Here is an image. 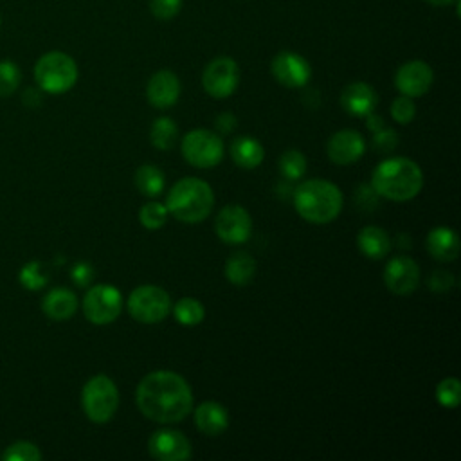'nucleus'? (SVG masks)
Returning a JSON list of instances; mask_svg holds the SVG:
<instances>
[{"mask_svg":"<svg viewBox=\"0 0 461 461\" xmlns=\"http://www.w3.org/2000/svg\"><path fill=\"white\" fill-rule=\"evenodd\" d=\"M432 81H434V72L421 59H412L403 63L394 76V85L398 92L412 99L427 94L432 86Z\"/></svg>","mask_w":461,"mask_h":461,"instance_id":"obj_14","label":"nucleus"},{"mask_svg":"<svg viewBox=\"0 0 461 461\" xmlns=\"http://www.w3.org/2000/svg\"><path fill=\"white\" fill-rule=\"evenodd\" d=\"M34 79L41 90L49 94H63L76 85L77 65L68 54L52 50L38 59Z\"/></svg>","mask_w":461,"mask_h":461,"instance_id":"obj_5","label":"nucleus"},{"mask_svg":"<svg viewBox=\"0 0 461 461\" xmlns=\"http://www.w3.org/2000/svg\"><path fill=\"white\" fill-rule=\"evenodd\" d=\"M240 85V67L232 58H214L202 74L203 90L216 99H225L236 92Z\"/></svg>","mask_w":461,"mask_h":461,"instance_id":"obj_10","label":"nucleus"},{"mask_svg":"<svg viewBox=\"0 0 461 461\" xmlns=\"http://www.w3.org/2000/svg\"><path fill=\"white\" fill-rule=\"evenodd\" d=\"M366 151V140L360 135V131L346 128L335 131L328 144H326V153L333 164L339 166H348L357 162Z\"/></svg>","mask_w":461,"mask_h":461,"instance_id":"obj_16","label":"nucleus"},{"mask_svg":"<svg viewBox=\"0 0 461 461\" xmlns=\"http://www.w3.org/2000/svg\"><path fill=\"white\" fill-rule=\"evenodd\" d=\"M256 274V259L245 250L232 252L225 261V277L236 286H245Z\"/></svg>","mask_w":461,"mask_h":461,"instance_id":"obj_24","label":"nucleus"},{"mask_svg":"<svg viewBox=\"0 0 461 461\" xmlns=\"http://www.w3.org/2000/svg\"><path fill=\"white\" fill-rule=\"evenodd\" d=\"M366 126L375 133V131H378L380 128H384V119H382L378 113L369 112V113L366 115Z\"/></svg>","mask_w":461,"mask_h":461,"instance_id":"obj_41","label":"nucleus"},{"mask_svg":"<svg viewBox=\"0 0 461 461\" xmlns=\"http://www.w3.org/2000/svg\"><path fill=\"white\" fill-rule=\"evenodd\" d=\"M270 70L274 79L286 88H303L312 77L310 63L301 54L292 50L276 54Z\"/></svg>","mask_w":461,"mask_h":461,"instance_id":"obj_12","label":"nucleus"},{"mask_svg":"<svg viewBox=\"0 0 461 461\" xmlns=\"http://www.w3.org/2000/svg\"><path fill=\"white\" fill-rule=\"evenodd\" d=\"M2 459H5V461H40L41 452L31 441H16L4 450Z\"/></svg>","mask_w":461,"mask_h":461,"instance_id":"obj_31","label":"nucleus"},{"mask_svg":"<svg viewBox=\"0 0 461 461\" xmlns=\"http://www.w3.org/2000/svg\"><path fill=\"white\" fill-rule=\"evenodd\" d=\"M279 171L286 180H299L306 173V157L297 149H286L279 157Z\"/></svg>","mask_w":461,"mask_h":461,"instance_id":"obj_29","label":"nucleus"},{"mask_svg":"<svg viewBox=\"0 0 461 461\" xmlns=\"http://www.w3.org/2000/svg\"><path fill=\"white\" fill-rule=\"evenodd\" d=\"M427 252L438 261H454L459 254V238L450 227H434L425 240Z\"/></svg>","mask_w":461,"mask_h":461,"instance_id":"obj_20","label":"nucleus"},{"mask_svg":"<svg viewBox=\"0 0 461 461\" xmlns=\"http://www.w3.org/2000/svg\"><path fill=\"white\" fill-rule=\"evenodd\" d=\"M180 149L185 162L198 169H209L218 166L225 153L221 137L216 131L205 128H194L187 131L182 139Z\"/></svg>","mask_w":461,"mask_h":461,"instance_id":"obj_7","label":"nucleus"},{"mask_svg":"<svg viewBox=\"0 0 461 461\" xmlns=\"http://www.w3.org/2000/svg\"><path fill=\"white\" fill-rule=\"evenodd\" d=\"M41 308L45 315L52 321H67L77 310V297L72 290L58 286L52 288L41 301Z\"/></svg>","mask_w":461,"mask_h":461,"instance_id":"obj_21","label":"nucleus"},{"mask_svg":"<svg viewBox=\"0 0 461 461\" xmlns=\"http://www.w3.org/2000/svg\"><path fill=\"white\" fill-rule=\"evenodd\" d=\"M459 396H461V384L454 376L443 378L436 385V400L441 407L456 409L459 405Z\"/></svg>","mask_w":461,"mask_h":461,"instance_id":"obj_30","label":"nucleus"},{"mask_svg":"<svg viewBox=\"0 0 461 461\" xmlns=\"http://www.w3.org/2000/svg\"><path fill=\"white\" fill-rule=\"evenodd\" d=\"M378 103L376 92L364 81L349 83L340 94V106L353 117H366Z\"/></svg>","mask_w":461,"mask_h":461,"instance_id":"obj_18","label":"nucleus"},{"mask_svg":"<svg viewBox=\"0 0 461 461\" xmlns=\"http://www.w3.org/2000/svg\"><path fill=\"white\" fill-rule=\"evenodd\" d=\"M214 205L211 185L196 176L180 178L167 193L166 207L178 221L198 223L205 220Z\"/></svg>","mask_w":461,"mask_h":461,"instance_id":"obj_4","label":"nucleus"},{"mask_svg":"<svg viewBox=\"0 0 461 461\" xmlns=\"http://www.w3.org/2000/svg\"><path fill=\"white\" fill-rule=\"evenodd\" d=\"M139 411L157 423L182 421L193 411V393L184 376L169 369L148 373L135 389Z\"/></svg>","mask_w":461,"mask_h":461,"instance_id":"obj_1","label":"nucleus"},{"mask_svg":"<svg viewBox=\"0 0 461 461\" xmlns=\"http://www.w3.org/2000/svg\"><path fill=\"white\" fill-rule=\"evenodd\" d=\"M49 281L43 265L40 261H31L27 263L22 270H20V283L27 288V290H38L41 286H45Z\"/></svg>","mask_w":461,"mask_h":461,"instance_id":"obj_32","label":"nucleus"},{"mask_svg":"<svg viewBox=\"0 0 461 461\" xmlns=\"http://www.w3.org/2000/svg\"><path fill=\"white\" fill-rule=\"evenodd\" d=\"M20 68L13 61H0V97L11 95L20 85Z\"/></svg>","mask_w":461,"mask_h":461,"instance_id":"obj_33","label":"nucleus"},{"mask_svg":"<svg viewBox=\"0 0 461 461\" xmlns=\"http://www.w3.org/2000/svg\"><path fill=\"white\" fill-rule=\"evenodd\" d=\"M238 126V119L234 113L230 112H223L220 113L216 119H214V128L220 131V133H230L234 131Z\"/></svg>","mask_w":461,"mask_h":461,"instance_id":"obj_40","label":"nucleus"},{"mask_svg":"<svg viewBox=\"0 0 461 461\" xmlns=\"http://www.w3.org/2000/svg\"><path fill=\"white\" fill-rule=\"evenodd\" d=\"M378 198H380V196L375 193V189H373L369 184L357 185V189H355V202H357V205H360L362 209H373V207H376Z\"/></svg>","mask_w":461,"mask_h":461,"instance_id":"obj_38","label":"nucleus"},{"mask_svg":"<svg viewBox=\"0 0 461 461\" xmlns=\"http://www.w3.org/2000/svg\"><path fill=\"white\" fill-rule=\"evenodd\" d=\"M414 115H416V104L412 97L400 94L391 104V117L400 124H409L414 119Z\"/></svg>","mask_w":461,"mask_h":461,"instance_id":"obj_34","label":"nucleus"},{"mask_svg":"<svg viewBox=\"0 0 461 461\" xmlns=\"http://www.w3.org/2000/svg\"><path fill=\"white\" fill-rule=\"evenodd\" d=\"M173 315L182 326H196L205 317L203 304L194 297H182L173 306Z\"/></svg>","mask_w":461,"mask_h":461,"instance_id":"obj_27","label":"nucleus"},{"mask_svg":"<svg viewBox=\"0 0 461 461\" xmlns=\"http://www.w3.org/2000/svg\"><path fill=\"white\" fill-rule=\"evenodd\" d=\"M384 283L396 295H409L420 283V267L409 256H396L384 268Z\"/></svg>","mask_w":461,"mask_h":461,"instance_id":"obj_15","label":"nucleus"},{"mask_svg":"<svg viewBox=\"0 0 461 461\" xmlns=\"http://www.w3.org/2000/svg\"><path fill=\"white\" fill-rule=\"evenodd\" d=\"M194 425L205 436H218L229 427V412L221 403L205 400L194 409Z\"/></svg>","mask_w":461,"mask_h":461,"instance_id":"obj_19","label":"nucleus"},{"mask_svg":"<svg viewBox=\"0 0 461 461\" xmlns=\"http://www.w3.org/2000/svg\"><path fill=\"white\" fill-rule=\"evenodd\" d=\"M357 247L358 250L369 259H382L391 250V238L389 234L378 225H366L357 234Z\"/></svg>","mask_w":461,"mask_h":461,"instance_id":"obj_22","label":"nucleus"},{"mask_svg":"<svg viewBox=\"0 0 461 461\" xmlns=\"http://www.w3.org/2000/svg\"><path fill=\"white\" fill-rule=\"evenodd\" d=\"M122 310V295L113 285H95L83 297V313L92 324H110Z\"/></svg>","mask_w":461,"mask_h":461,"instance_id":"obj_9","label":"nucleus"},{"mask_svg":"<svg viewBox=\"0 0 461 461\" xmlns=\"http://www.w3.org/2000/svg\"><path fill=\"white\" fill-rule=\"evenodd\" d=\"M81 405L86 418L94 423H106L119 407V391L115 382L106 375L92 376L81 391Z\"/></svg>","mask_w":461,"mask_h":461,"instance_id":"obj_6","label":"nucleus"},{"mask_svg":"<svg viewBox=\"0 0 461 461\" xmlns=\"http://www.w3.org/2000/svg\"><path fill=\"white\" fill-rule=\"evenodd\" d=\"M135 185L140 194L155 198L162 193V189L166 185V178H164V173L157 166L144 164V166L137 167V171H135Z\"/></svg>","mask_w":461,"mask_h":461,"instance_id":"obj_25","label":"nucleus"},{"mask_svg":"<svg viewBox=\"0 0 461 461\" xmlns=\"http://www.w3.org/2000/svg\"><path fill=\"white\" fill-rule=\"evenodd\" d=\"M230 157L236 166L243 169H254L263 162L265 149L258 139L250 135H241L232 140Z\"/></svg>","mask_w":461,"mask_h":461,"instance_id":"obj_23","label":"nucleus"},{"mask_svg":"<svg viewBox=\"0 0 461 461\" xmlns=\"http://www.w3.org/2000/svg\"><path fill=\"white\" fill-rule=\"evenodd\" d=\"M216 236L227 245H241L252 234V218L241 205L230 203L220 209L214 220Z\"/></svg>","mask_w":461,"mask_h":461,"instance_id":"obj_11","label":"nucleus"},{"mask_svg":"<svg viewBox=\"0 0 461 461\" xmlns=\"http://www.w3.org/2000/svg\"><path fill=\"white\" fill-rule=\"evenodd\" d=\"M146 97L151 106L166 110L173 106L180 97V81L171 70L155 72L146 85Z\"/></svg>","mask_w":461,"mask_h":461,"instance_id":"obj_17","label":"nucleus"},{"mask_svg":"<svg viewBox=\"0 0 461 461\" xmlns=\"http://www.w3.org/2000/svg\"><path fill=\"white\" fill-rule=\"evenodd\" d=\"M427 2H429V4H432V5H439V7H441V5H448V4H452L454 0H427Z\"/></svg>","mask_w":461,"mask_h":461,"instance_id":"obj_42","label":"nucleus"},{"mask_svg":"<svg viewBox=\"0 0 461 461\" xmlns=\"http://www.w3.org/2000/svg\"><path fill=\"white\" fill-rule=\"evenodd\" d=\"M398 146V133L391 128H380L373 133V148L380 153H389Z\"/></svg>","mask_w":461,"mask_h":461,"instance_id":"obj_35","label":"nucleus"},{"mask_svg":"<svg viewBox=\"0 0 461 461\" xmlns=\"http://www.w3.org/2000/svg\"><path fill=\"white\" fill-rule=\"evenodd\" d=\"M149 7L155 18L171 20L178 14L182 7V0H149Z\"/></svg>","mask_w":461,"mask_h":461,"instance_id":"obj_36","label":"nucleus"},{"mask_svg":"<svg viewBox=\"0 0 461 461\" xmlns=\"http://www.w3.org/2000/svg\"><path fill=\"white\" fill-rule=\"evenodd\" d=\"M427 285L432 292L436 294H445L448 292L452 286H454V276L447 270H434L429 279H427Z\"/></svg>","mask_w":461,"mask_h":461,"instance_id":"obj_37","label":"nucleus"},{"mask_svg":"<svg viewBox=\"0 0 461 461\" xmlns=\"http://www.w3.org/2000/svg\"><path fill=\"white\" fill-rule=\"evenodd\" d=\"M126 304L130 315L142 324L160 322L171 312L169 294L157 285H140L133 288Z\"/></svg>","mask_w":461,"mask_h":461,"instance_id":"obj_8","label":"nucleus"},{"mask_svg":"<svg viewBox=\"0 0 461 461\" xmlns=\"http://www.w3.org/2000/svg\"><path fill=\"white\" fill-rule=\"evenodd\" d=\"M167 216H169V211L166 203H160V202H148L139 211V221L148 230H157L164 227V223L167 221Z\"/></svg>","mask_w":461,"mask_h":461,"instance_id":"obj_28","label":"nucleus"},{"mask_svg":"<svg viewBox=\"0 0 461 461\" xmlns=\"http://www.w3.org/2000/svg\"><path fill=\"white\" fill-rule=\"evenodd\" d=\"M369 185L380 198L407 202L421 191L423 173L409 157H389L373 169Z\"/></svg>","mask_w":461,"mask_h":461,"instance_id":"obj_2","label":"nucleus"},{"mask_svg":"<svg viewBox=\"0 0 461 461\" xmlns=\"http://www.w3.org/2000/svg\"><path fill=\"white\" fill-rule=\"evenodd\" d=\"M70 277L77 286H88L94 277V268L88 263H76L70 270Z\"/></svg>","mask_w":461,"mask_h":461,"instance_id":"obj_39","label":"nucleus"},{"mask_svg":"<svg viewBox=\"0 0 461 461\" xmlns=\"http://www.w3.org/2000/svg\"><path fill=\"white\" fill-rule=\"evenodd\" d=\"M178 135V126L173 119L169 117H158L153 121L151 130H149V140L157 149H171L176 142Z\"/></svg>","mask_w":461,"mask_h":461,"instance_id":"obj_26","label":"nucleus"},{"mask_svg":"<svg viewBox=\"0 0 461 461\" xmlns=\"http://www.w3.org/2000/svg\"><path fill=\"white\" fill-rule=\"evenodd\" d=\"M148 450L158 461H184L191 457L189 439L175 429H158L149 436Z\"/></svg>","mask_w":461,"mask_h":461,"instance_id":"obj_13","label":"nucleus"},{"mask_svg":"<svg viewBox=\"0 0 461 461\" xmlns=\"http://www.w3.org/2000/svg\"><path fill=\"white\" fill-rule=\"evenodd\" d=\"M294 207L310 223H330L342 211V193L330 180L310 178L295 187Z\"/></svg>","mask_w":461,"mask_h":461,"instance_id":"obj_3","label":"nucleus"}]
</instances>
